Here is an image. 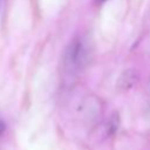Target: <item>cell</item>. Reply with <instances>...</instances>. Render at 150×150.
<instances>
[{"label": "cell", "mask_w": 150, "mask_h": 150, "mask_svg": "<svg viewBox=\"0 0 150 150\" xmlns=\"http://www.w3.org/2000/svg\"><path fill=\"white\" fill-rule=\"evenodd\" d=\"M87 57L88 52L84 41L81 38H76L68 45L63 53V69L69 74L77 73L86 64Z\"/></svg>", "instance_id": "1"}, {"label": "cell", "mask_w": 150, "mask_h": 150, "mask_svg": "<svg viewBox=\"0 0 150 150\" xmlns=\"http://www.w3.org/2000/svg\"><path fill=\"white\" fill-rule=\"evenodd\" d=\"M138 81V74L135 69L124 70L117 79V88L120 90H129L131 89Z\"/></svg>", "instance_id": "2"}, {"label": "cell", "mask_w": 150, "mask_h": 150, "mask_svg": "<svg viewBox=\"0 0 150 150\" xmlns=\"http://www.w3.org/2000/svg\"><path fill=\"white\" fill-rule=\"evenodd\" d=\"M148 91H149V96H150V81H149V87H148Z\"/></svg>", "instance_id": "4"}, {"label": "cell", "mask_w": 150, "mask_h": 150, "mask_svg": "<svg viewBox=\"0 0 150 150\" xmlns=\"http://www.w3.org/2000/svg\"><path fill=\"white\" fill-rule=\"evenodd\" d=\"M4 130H5V124H4V123L0 121V134H1Z\"/></svg>", "instance_id": "3"}]
</instances>
